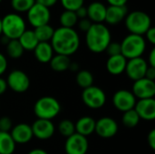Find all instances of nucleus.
Here are the masks:
<instances>
[{
	"mask_svg": "<svg viewBox=\"0 0 155 154\" xmlns=\"http://www.w3.org/2000/svg\"><path fill=\"white\" fill-rule=\"evenodd\" d=\"M50 44L55 54L70 56L77 52L80 46V37L74 28L60 26L54 29Z\"/></svg>",
	"mask_w": 155,
	"mask_h": 154,
	"instance_id": "1",
	"label": "nucleus"
},
{
	"mask_svg": "<svg viewBox=\"0 0 155 154\" xmlns=\"http://www.w3.org/2000/svg\"><path fill=\"white\" fill-rule=\"evenodd\" d=\"M111 42V32L104 24H92L85 33V44L92 53L101 54L104 52Z\"/></svg>",
	"mask_w": 155,
	"mask_h": 154,
	"instance_id": "2",
	"label": "nucleus"
},
{
	"mask_svg": "<svg viewBox=\"0 0 155 154\" xmlns=\"http://www.w3.org/2000/svg\"><path fill=\"white\" fill-rule=\"evenodd\" d=\"M124 23L130 34L143 35L150 27H152V19L150 15L141 10H135L127 14Z\"/></svg>",
	"mask_w": 155,
	"mask_h": 154,
	"instance_id": "3",
	"label": "nucleus"
},
{
	"mask_svg": "<svg viewBox=\"0 0 155 154\" xmlns=\"http://www.w3.org/2000/svg\"><path fill=\"white\" fill-rule=\"evenodd\" d=\"M121 44V54L127 60L142 57L146 49V41L143 35L129 34Z\"/></svg>",
	"mask_w": 155,
	"mask_h": 154,
	"instance_id": "4",
	"label": "nucleus"
},
{
	"mask_svg": "<svg viewBox=\"0 0 155 154\" xmlns=\"http://www.w3.org/2000/svg\"><path fill=\"white\" fill-rule=\"evenodd\" d=\"M2 20V34L9 40H15L26 30L24 18L17 13H9Z\"/></svg>",
	"mask_w": 155,
	"mask_h": 154,
	"instance_id": "5",
	"label": "nucleus"
},
{
	"mask_svg": "<svg viewBox=\"0 0 155 154\" xmlns=\"http://www.w3.org/2000/svg\"><path fill=\"white\" fill-rule=\"evenodd\" d=\"M61 112L60 103L52 96L39 98L34 106V113L37 119L52 121Z\"/></svg>",
	"mask_w": 155,
	"mask_h": 154,
	"instance_id": "6",
	"label": "nucleus"
},
{
	"mask_svg": "<svg viewBox=\"0 0 155 154\" xmlns=\"http://www.w3.org/2000/svg\"><path fill=\"white\" fill-rule=\"evenodd\" d=\"M82 100L87 107L96 110L102 108L105 104L106 94L100 87L92 85L88 88L83 89Z\"/></svg>",
	"mask_w": 155,
	"mask_h": 154,
	"instance_id": "7",
	"label": "nucleus"
},
{
	"mask_svg": "<svg viewBox=\"0 0 155 154\" xmlns=\"http://www.w3.org/2000/svg\"><path fill=\"white\" fill-rule=\"evenodd\" d=\"M26 14H27V20L29 24L35 28L49 24L51 18V13L49 8L36 2L26 12Z\"/></svg>",
	"mask_w": 155,
	"mask_h": 154,
	"instance_id": "8",
	"label": "nucleus"
},
{
	"mask_svg": "<svg viewBox=\"0 0 155 154\" xmlns=\"http://www.w3.org/2000/svg\"><path fill=\"white\" fill-rule=\"evenodd\" d=\"M5 81L7 87L18 93L26 92L30 87V79L28 75L21 70H13L10 72Z\"/></svg>",
	"mask_w": 155,
	"mask_h": 154,
	"instance_id": "9",
	"label": "nucleus"
},
{
	"mask_svg": "<svg viewBox=\"0 0 155 154\" xmlns=\"http://www.w3.org/2000/svg\"><path fill=\"white\" fill-rule=\"evenodd\" d=\"M89 148V143L86 137L74 133L66 138L64 143V152L66 154H86Z\"/></svg>",
	"mask_w": 155,
	"mask_h": 154,
	"instance_id": "10",
	"label": "nucleus"
},
{
	"mask_svg": "<svg viewBox=\"0 0 155 154\" xmlns=\"http://www.w3.org/2000/svg\"><path fill=\"white\" fill-rule=\"evenodd\" d=\"M135 98L139 100L154 98L155 95V83L145 77L134 82L132 91Z\"/></svg>",
	"mask_w": 155,
	"mask_h": 154,
	"instance_id": "11",
	"label": "nucleus"
},
{
	"mask_svg": "<svg viewBox=\"0 0 155 154\" xmlns=\"http://www.w3.org/2000/svg\"><path fill=\"white\" fill-rule=\"evenodd\" d=\"M136 98L131 91L119 90L113 96L114 106L120 112H127L134 108L136 103Z\"/></svg>",
	"mask_w": 155,
	"mask_h": 154,
	"instance_id": "12",
	"label": "nucleus"
},
{
	"mask_svg": "<svg viewBox=\"0 0 155 154\" xmlns=\"http://www.w3.org/2000/svg\"><path fill=\"white\" fill-rule=\"evenodd\" d=\"M118 123L114 119L105 116L95 122L94 133L103 139H109L118 133Z\"/></svg>",
	"mask_w": 155,
	"mask_h": 154,
	"instance_id": "13",
	"label": "nucleus"
},
{
	"mask_svg": "<svg viewBox=\"0 0 155 154\" xmlns=\"http://www.w3.org/2000/svg\"><path fill=\"white\" fill-rule=\"evenodd\" d=\"M147 68L148 64L146 60L143 57H137L127 60L124 72L126 73L127 76L134 82L144 77Z\"/></svg>",
	"mask_w": 155,
	"mask_h": 154,
	"instance_id": "14",
	"label": "nucleus"
},
{
	"mask_svg": "<svg viewBox=\"0 0 155 154\" xmlns=\"http://www.w3.org/2000/svg\"><path fill=\"white\" fill-rule=\"evenodd\" d=\"M32 132L34 137L38 140L45 141L50 139L54 134V125L52 121L44 120V119H37L31 125Z\"/></svg>",
	"mask_w": 155,
	"mask_h": 154,
	"instance_id": "15",
	"label": "nucleus"
},
{
	"mask_svg": "<svg viewBox=\"0 0 155 154\" xmlns=\"http://www.w3.org/2000/svg\"><path fill=\"white\" fill-rule=\"evenodd\" d=\"M140 119L144 121L155 120V100L154 98L142 99L136 102L134 108Z\"/></svg>",
	"mask_w": 155,
	"mask_h": 154,
	"instance_id": "16",
	"label": "nucleus"
},
{
	"mask_svg": "<svg viewBox=\"0 0 155 154\" xmlns=\"http://www.w3.org/2000/svg\"><path fill=\"white\" fill-rule=\"evenodd\" d=\"M10 134L14 142L18 144L27 143L34 137L31 125H29L28 123H18L15 127H13L12 130L10 131Z\"/></svg>",
	"mask_w": 155,
	"mask_h": 154,
	"instance_id": "17",
	"label": "nucleus"
},
{
	"mask_svg": "<svg viewBox=\"0 0 155 154\" xmlns=\"http://www.w3.org/2000/svg\"><path fill=\"white\" fill-rule=\"evenodd\" d=\"M87 18L93 24H103L105 20L106 6L102 2H92L87 7Z\"/></svg>",
	"mask_w": 155,
	"mask_h": 154,
	"instance_id": "18",
	"label": "nucleus"
},
{
	"mask_svg": "<svg viewBox=\"0 0 155 154\" xmlns=\"http://www.w3.org/2000/svg\"><path fill=\"white\" fill-rule=\"evenodd\" d=\"M127 14H128V10L125 5L124 6L109 5L108 7H106L104 22L112 25H117L124 20Z\"/></svg>",
	"mask_w": 155,
	"mask_h": 154,
	"instance_id": "19",
	"label": "nucleus"
},
{
	"mask_svg": "<svg viewBox=\"0 0 155 154\" xmlns=\"http://www.w3.org/2000/svg\"><path fill=\"white\" fill-rule=\"evenodd\" d=\"M126 64L127 59L122 54L109 56L106 62V69L112 75H120L124 73Z\"/></svg>",
	"mask_w": 155,
	"mask_h": 154,
	"instance_id": "20",
	"label": "nucleus"
},
{
	"mask_svg": "<svg viewBox=\"0 0 155 154\" xmlns=\"http://www.w3.org/2000/svg\"><path fill=\"white\" fill-rule=\"evenodd\" d=\"M54 50L49 42H40L34 49L35 59L42 64H48L54 56Z\"/></svg>",
	"mask_w": 155,
	"mask_h": 154,
	"instance_id": "21",
	"label": "nucleus"
},
{
	"mask_svg": "<svg viewBox=\"0 0 155 154\" xmlns=\"http://www.w3.org/2000/svg\"><path fill=\"white\" fill-rule=\"evenodd\" d=\"M95 120L90 116H84L78 119L75 123V133L87 137L94 133L95 130Z\"/></svg>",
	"mask_w": 155,
	"mask_h": 154,
	"instance_id": "22",
	"label": "nucleus"
},
{
	"mask_svg": "<svg viewBox=\"0 0 155 154\" xmlns=\"http://www.w3.org/2000/svg\"><path fill=\"white\" fill-rule=\"evenodd\" d=\"M17 40L25 51H34L39 43L34 30H25Z\"/></svg>",
	"mask_w": 155,
	"mask_h": 154,
	"instance_id": "23",
	"label": "nucleus"
},
{
	"mask_svg": "<svg viewBox=\"0 0 155 154\" xmlns=\"http://www.w3.org/2000/svg\"><path fill=\"white\" fill-rule=\"evenodd\" d=\"M71 63L72 62H71L69 56L63 55V54H54L53 58L49 62L51 69L55 72H58V73L64 72V71L68 70L70 68Z\"/></svg>",
	"mask_w": 155,
	"mask_h": 154,
	"instance_id": "24",
	"label": "nucleus"
},
{
	"mask_svg": "<svg viewBox=\"0 0 155 154\" xmlns=\"http://www.w3.org/2000/svg\"><path fill=\"white\" fill-rule=\"evenodd\" d=\"M15 144L10 133L0 132V154H13L15 151Z\"/></svg>",
	"mask_w": 155,
	"mask_h": 154,
	"instance_id": "25",
	"label": "nucleus"
},
{
	"mask_svg": "<svg viewBox=\"0 0 155 154\" xmlns=\"http://www.w3.org/2000/svg\"><path fill=\"white\" fill-rule=\"evenodd\" d=\"M35 36L38 40V42H49L51 41L54 29L53 28V26H51L49 24L45 25H41L39 27L35 28L34 30Z\"/></svg>",
	"mask_w": 155,
	"mask_h": 154,
	"instance_id": "26",
	"label": "nucleus"
},
{
	"mask_svg": "<svg viewBox=\"0 0 155 154\" xmlns=\"http://www.w3.org/2000/svg\"><path fill=\"white\" fill-rule=\"evenodd\" d=\"M59 22L62 27L74 28V26L78 23V18L74 12L64 10L59 16Z\"/></svg>",
	"mask_w": 155,
	"mask_h": 154,
	"instance_id": "27",
	"label": "nucleus"
},
{
	"mask_svg": "<svg viewBox=\"0 0 155 154\" xmlns=\"http://www.w3.org/2000/svg\"><path fill=\"white\" fill-rule=\"evenodd\" d=\"M75 81L81 88L85 89V88H88V87L93 85L94 75L90 71L82 70V71H79L77 73L76 77H75Z\"/></svg>",
	"mask_w": 155,
	"mask_h": 154,
	"instance_id": "28",
	"label": "nucleus"
},
{
	"mask_svg": "<svg viewBox=\"0 0 155 154\" xmlns=\"http://www.w3.org/2000/svg\"><path fill=\"white\" fill-rule=\"evenodd\" d=\"M25 50L23 49L22 45L20 44L19 41L17 39L15 40H10L8 44H6V53L8 56L12 59H18L20 58Z\"/></svg>",
	"mask_w": 155,
	"mask_h": 154,
	"instance_id": "29",
	"label": "nucleus"
},
{
	"mask_svg": "<svg viewBox=\"0 0 155 154\" xmlns=\"http://www.w3.org/2000/svg\"><path fill=\"white\" fill-rule=\"evenodd\" d=\"M140 120L141 119H140L139 115L137 114V113L135 112L134 109L124 112V114H123V118H122L123 124L125 127H128V128L136 127L139 124Z\"/></svg>",
	"mask_w": 155,
	"mask_h": 154,
	"instance_id": "30",
	"label": "nucleus"
},
{
	"mask_svg": "<svg viewBox=\"0 0 155 154\" xmlns=\"http://www.w3.org/2000/svg\"><path fill=\"white\" fill-rule=\"evenodd\" d=\"M35 3V0H11L12 8L17 13L27 12Z\"/></svg>",
	"mask_w": 155,
	"mask_h": 154,
	"instance_id": "31",
	"label": "nucleus"
},
{
	"mask_svg": "<svg viewBox=\"0 0 155 154\" xmlns=\"http://www.w3.org/2000/svg\"><path fill=\"white\" fill-rule=\"evenodd\" d=\"M58 132L64 137H69L75 133L74 123L70 120H63L58 124Z\"/></svg>",
	"mask_w": 155,
	"mask_h": 154,
	"instance_id": "32",
	"label": "nucleus"
},
{
	"mask_svg": "<svg viewBox=\"0 0 155 154\" xmlns=\"http://www.w3.org/2000/svg\"><path fill=\"white\" fill-rule=\"evenodd\" d=\"M84 0H61V4L64 10L75 12L79 7L83 6Z\"/></svg>",
	"mask_w": 155,
	"mask_h": 154,
	"instance_id": "33",
	"label": "nucleus"
},
{
	"mask_svg": "<svg viewBox=\"0 0 155 154\" xmlns=\"http://www.w3.org/2000/svg\"><path fill=\"white\" fill-rule=\"evenodd\" d=\"M105 52L109 56L121 54V44L117 42H111L105 49Z\"/></svg>",
	"mask_w": 155,
	"mask_h": 154,
	"instance_id": "34",
	"label": "nucleus"
},
{
	"mask_svg": "<svg viewBox=\"0 0 155 154\" xmlns=\"http://www.w3.org/2000/svg\"><path fill=\"white\" fill-rule=\"evenodd\" d=\"M12 128H13V123L9 117L4 116L0 118V132L10 133Z\"/></svg>",
	"mask_w": 155,
	"mask_h": 154,
	"instance_id": "35",
	"label": "nucleus"
},
{
	"mask_svg": "<svg viewBox=\"0 0 155 154\" xmlns=\"http://www.w3.org/2000/svg\"><path fill=\"white\" fill-rule=\"evenodd\" d=\"M78 27L81 31H84V32H87V30L90 28V26L92 25V22L86 17V18H83V19H79L78 20Z\"/></svg>",
	"mask_w": 155,
	"mask_h": 154,
	"instance_id": "36",
	"label": "nucleus"
},
{
	"mask_svg": "<svg viewBox=\"0 0 155 154\" xmlns=\"http://www.w3.org/2000/svg\"><path fill=\"white\" fill-rule=\"evenodd\" d=\"M146 36V39L148 42L152 44H155V28L154 27H150L148 31L144 34Z\"/></svg>",
	"mask_w": 155,
	"mask_h": 154,
	"instance_id": "37",
	"label": "nucleus"
},
{
	"mask_svg": "<svg viewBox=\"0 0 155 154\" xmlns=\"http://www.w3.org/2000/svg\"><path fill=\"white\" fill-rule=\"evenodd\" d=\"M147 143L152 150H155V130L153 129L147 135Z\"/></svg>",
	"mask_w": 155,
	"mask_h": 154,
	"instance_id": "38",
	"label": "nucleus"
},
{
	"mask_svg": "<svg viewBox=\"0 0 155 154\" xmlns=\"http://www.w3.org/2000/svg\"><path fill=\"white\" fill-rule=\"evenodd\" d=\"M7 69V60L5 56L0 53V76L6 71Z\"/></svg>",
	"mask_w": 155,
	"mask_h": 154,
	"instance_id": "39",
	"label": "nucleus"
},
{
	"mask_svg": "<svg viewBox=\"0 0 155 154\" xmlns=\"http://www.w3.org/2000/svg\"><path fill=\"white\" fill-rule=\"evenodd\" d=\"M74 13H75V15H76L78 20H79V19H83V18H86V17H87V9H86V7L84 6V5L81 6V7H79Z\"/></svg>",
	"mask_w": 155,
	"mask_h": 154,
	"instance_id": "40",
	"label": "nucleus"
},
{
	"mask_svg": "<svg viewBox=\"0 0 155 154\" xmlns=\"http://www.w3.org/2000/svg\"><path fill=\"white\" fill-rule=\"evenodd\" d=\"M57 1L58 0H35L36 3H38V4H40V5H42L47 8H50V7L55 5Z\"/></svg>",
	"mask_w": 155,
	"mask_h": 154,
	"instance_id": "41",
	"label": "nucleus"
},
{
	"mask_svg": "<svg viewBox=\"0 0 155 154\" xmlns=\"http://www.w3.org/2000/svg\"><path fill=\"white\" fill-rule=\"evenodd\" d=\"M145 78L151 80V81H154L155 80V68L153 67H150L148 66L147 70H146V73H145V75H144Z\"/></svg>",
	"mask_w": 155,
	"mask_h": 154,
	"instance_id": "42",
	"label": "nucleus"
},
{
	"mask_svg": "<svg viewBox=\"0 0 155 154\" xmlns=\"http://www.w3.org/2000/svg\"><path fill=\"white\" fill-rule=\"evenodd\" d=\"M110 5H117V6H124L128 0H106Z\"/></svg>",
	"mask_w": 155,
	"mask_h": 154,
	"instance_id": "43",
	"label": "nucleus"
},
{
	"mask_svg": "<svg viewBox=\"0 0 155 154\" xmlns=\"http://www.w3.org/2000/svg\"><path fill=\"white\" fill-rule=\"evenodd\" d=\"M150 67H153L155 68V48H153L150 52L149 54V59H148V63Z\"/></svg>",
	"mask_w": 155,
	"mask_h": 154,
	"instance_id": "44",
	"label": "nucleus"
},
{
	"mask_svg": "<svg viewBox=\"0 0 155 154\" xmlns=\"http://www.w3.org/2000/svg\"><path fill=\"white\" fill-rule=\"evenodd\" d=\"M7 88L8 87H7L6 81L0 76V95H2L3 93H5V92L6 91Z\"/></svg>",
	"mask_w": 155,
	"mask_h": 154,
	"instance_id": "45",
	"label": "nucleus"
},
{
	"mask_svg": "<svg viewBox=\"0 0 155 154\" xmlns=\"http://www.w3.org/2000/svg\"><path fill=\"white\" fill-rule=\"evenodd\" d=\"M27 154H48V152L43 149H33Z\"/></svg>",
	"mask_w": 155,
	"mask_h": 154,
	"instance_id": "46",
	"label": "nucleus"
},
{
	"mask_svg": "<svg viewBox=\"0 0 155 154\" xmlns=\"http://www.w3.org/2000/svg\"><path fill=\"white\" fill-rule=\"evenodd\" d=\"M9 41H10V40H9L6 36H5V35H3V34L0 36V42H1V44H5V45H6V44H8V42H9Z\"/></svg>",
	"mask_w": 155,
	"mask_h": 154,
	"instance_id": "47",
	"label": "nucleus"
},
{
	"mask_svg": "<svg viewBox=\"0 0 155 154\" xmlns=\"http://www.w3.org/2000/svg\"><path fill=\"white\" fill-rule=\"evenodd\" d=\"M2 35V20L0 18V36Z\"/></svg>",
	"mask_w": 155,
	"mask_h": 154,
	"instance_id": "48",
	"label": "nucleus"
},
{
	"mask_svg": "<svg viewBox=\"0 0 155 154\" xmlns=\"http://www.w3.org/2000/svg\"><path fill=\"white\" fill-rule=\"evenodd\" d=\"M2 1H3V0H0V3H1V2H2Z\"/></svg>",
	"mask_w": 155,
	"mask_h": 154,
	"instance_id": "49",
	"label": "nucleus"
}]
</instances>
